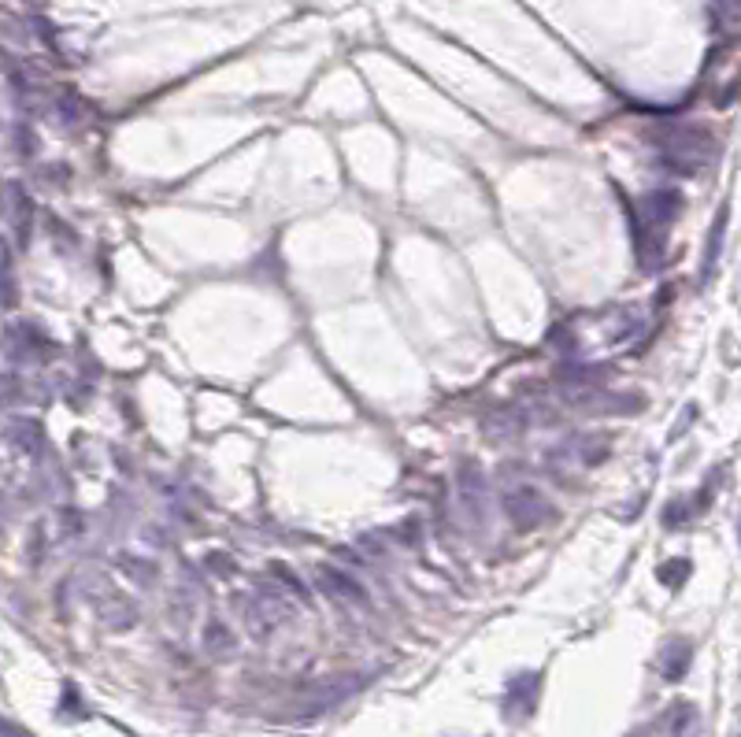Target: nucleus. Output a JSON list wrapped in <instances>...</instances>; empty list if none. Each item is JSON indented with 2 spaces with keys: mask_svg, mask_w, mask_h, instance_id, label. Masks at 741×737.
<instances>
[{
  "mask_svg": "<svg viewBox=\"0 0 741 737\" xmlns=\"http://www.w3.org/2000/svg\"><path fill=\"white\" fill-rule=\"evenodd\" d=\"M538 693H541V675H515L508 682V693H504V715L527 719L538 708Z\"/></svg>",
  "mask_w": 741,
  "mask_h": 737,
  "instance_id": "423d86ee",
  "label": "nucleus"
},
{
  "mask_svg": "<svg viewBox=\"0 0 741 737\" xmlns=\"http://www.w3.org/2000/svg\"><path fill=\"white\" fill-rule=\"evenodd\" d=\"M119 571L130 575L134 582H141V586H149L152 578H156V567L149 560H138V556H119Z\"/></svg>",
  "mask_w": 741,
  "mask_h": 737,
  "instance_id": "4468645a",
  "label": "nucleus"
},
{
  "mask_svg": "<svg viewBox=\"0 0 741 737\" xmlns=\"http://www.w3.org/2000/svg\"><path fill=\"white\" fill-rule=\"evenodd\" d=\"M56 119H60V126H75L78 119H82V104H78L75 93H63V97L56 100Z\"/></svg>",
  "mask_w": 741,
  "mask_h": 737,
  "instance_id": "2eb2a0df",
  "label": "nucleus"
},
{
  "mask_svg": "<svg viewBox=\"0 0 741 737\" xmlns=\"http://www.w3.org/2000/svg\"><path fill=\"white\" fill-rule=\"evenodd\" d=\"M204 571L215 578H230L234 575V560H230L227 552H208V556H204Z\"/></svg>",
  "mask_w": 741,
  "mask_h": 737,
  "instance_id": "f3484780",
  "label": "nucleus"
},
{
  "mask_svg": "<svg viewBox=\"0 0 741 737\" xmlns=\"http://www.w3.org/2000/svg\"><path fill=\"white\" fill-rule=\"evenodd\" d=\"M686 575H690V560H671V563H664L660 582H664V586H679Z\"/></svg>",
  "mask_w": 741,
  "mask_h": 737,
  "instance_id": "a211bd4d",
  "label": "nucleus"
},
{
  "mask_svg": "<svg viewBox=\"0 0 741 737\" xmlns=\"http://www.w3.org/2000/svg\"><path fill=\"white\" fill-rule=\"evenodd\" d=\"M693 726H697V708H693V704H675V708H671V734L690 737Z\"/></svg>",
  "mask_w": 741,
  "mask_h": 737,
  "instance_id": "ddd939ff",
  "label": "nucleus"
},
{
  "mask_svg": "<svg viewBox=\"0 0 741 737\" xmlns=\"http://www.w3.org/2000/svg\"><path fill=\"white\" fill-rule=\"evenodd\" d=\"M60 715H67V719H82V715H86V708H82V700H78V689H75V682H63V697H60Z\"/></svg>",
  "mask_w": 741,
  "mask_h": 737,
  "instance_id": "dca6fc26",
  "label": "nucleus"
},
{
  "mask_svg": "<svg viewBox=\"0 0 741 737\" xmlns=\"http://www.w3.org/2000/svg\"><path fill=\"white\" fill-rule=\"evenodd\" d=\"M12 219H15V230H19V238H30V197H26V189L19 186V182H12Z\"/></svg>",
  "mask_w": 741,
  "mask_h": 737,
  "instance_id": "f8f14e48",
  "label": "nucleus"
},
{
  "mask_svg": "<svg viewBox=\"0 0 741 737\" xmlns=\"http://www.w3.org/2000/svg\"><path fill=\"white\" fill-rule=\"evenodd\" d=\"M690 660H693L690 641L671 638L664 649H660V656H656V671H660V678H664V682H682V678H686V671H690Z\"/></svg>",
  "mask_w": 741,
  "mask_h": 737,
  "instance_id": "1a4fd4ad",
  "label": "nucleus"
},
{
  "mask_svg": "<svg viewBox=\"0 0 741 737\" xmlns=\"http://www.w3.org/2000/svg\"><path fill=\"white\" fill-rule=\"evenodd\" d=\"M504 515L515 530H538L549 519V500L534 486H512L504 489Z\"/></svg>",
  "mask_w": 741,
  "mask_h": 737,
  "instance_id": "7ed1b4c3",
  "label": "nucleus"
},
{
  "mask_svg": "<svg viewBox=\"0 0 741 737\" xmlns=\"http://www.w3.org/2000/svg\"><path fill=\"white\" fill-rule=\"evenodd\" d=\"M286 593L278 589H264V593H245L238 597V612H241V623H245V634L252 641H267L271 634H278V626L289 619V604Z\"/></svg>",
  "mask_w": 741,
  "mask_h": 737,
  "instance_id": "f03ea898",
  "label": "nucleus"
},
{
  "mask_svg": "<svg viewBox=\"0 0 741 737\" xmlns=\"http://www.w3.org/2000/svg\"><path fill=\"white\" fill-rule=\"evenodd\" d=\"M0 737H34V734L23 730V726L15 723V719H8V715H0Z\"/></svg>",
  "mask_w": 741,
  "mask_h": 737,
  "instance_id": "aec40b11",
  "label": "nucleus"
},
{
  "mask_svg": "<svg viewBox=\"0 0 741 737\" xmlns=\"http://www.w3.org/2000/svg\"><path fill=\"white\" fill-rule=\"evenodd\" d=\"M4 438L12 441L19 452H41L45 449V426L38 423V419H30V415H12L8 419V426H4Z\"/></svg>",
  "mask_w": 741,
  "mask_h": 737,
  "instance_id": "9d476101",
  "label": "nucleus"
},
{
  "mask_svg": "<svg viewBox=\"0 0 741 737\" xmlns=\"http://www.w3.org/2000/svg\"><path fill=\"white\" fill-rule=\"evenodd\" d=\"M4 352H8L15 363H34L49 352V341H45V334H41L38 326L15 323V326H8V334H4Z\"/></svg>",
  "mask_w": 741,
  "mask_h": 737,
  "instance_id": "39448f33",
  "label": "nucleus"
},
{
  "mask_svg": "<svg viewBox=\"0 0 741 737\" xmlns=\"http://www.w3.org/2000/svg\"><path fill=\"white\" fill-rule=\"evenodd\" d=\"M275 578H278V582H286V586L293 589V597H304V582L297 575H289L286 563H275Z\"/></svg>",
  "mask_w": 741,
  "mask_h": 737,
  "instance_id": "6ab92c4d",
  "label": "nucleus"
},
{
  "mask_svg": "<svg viewBox=\"0 0 741 737\" xmlns=\"http://www.w3.org/2000/svg\"><path fill=\"white\" fill-rule=\"evenodd\" d=\"M97 619H101L108 630H130V626L138 623V604L126 597V593L104 589L101 600H97Z\"/></svg>",
  "mask_w": 741,
  "mask_h": 737,
  "instance_id": "0eeeda50",
  "label": "nucleus"
},
{
  "mask_svg": "<svg viewBox=\"0 0 741 737\" xmlns=\"http://www.w3.org/2000/svg\"><path fill=\"white\" fill-rule=\"evenodd\" d=\"M456 489H460V500H464L467 519H471L475 526L490 523V489H486V475L478 471L475 463H464V467H460Z\"/></svg>",
  "mask_w": 741,
  "mask_h": 737,
  "instance_id": "20e7f679",
  "label": "nucleus"
},
{
  "mask_svg": "<svg viewBox=\"0 0 741 737\" xmlns=\"http://www.w3.org/2000/svg\"><path fill=\"white\" fill-rule=\"evenodd\" d=\"M319 586L327 589L330 597L341 600V604H349V608H367V593L360 582H352L345 571H338V567H319Z\"/></svg>",
  "mask_w": 741,
  "mask_h": 737,
  "instance_id": "6e6552de",
  "label": "nucleus"
},
{
  "mask_svg": "<svg viewBox=\"0 0 741 737\" xmlns=\"http://www.w3.org/2000/svg\"><path fill=\"white\" fill-rule=\"evenodd\" d=\"M234 645H238V638H234V630L227 623L212 619V623L204 626V652H212L215 660H227L230 652H234Z\"/></svg>",
  "mask_w": 741,
  "mask_h": 737,
  "instance_id": "9b49d317",
  "label": "nucleus"
},
{
  "mask_svg": "<svg viewBox=\"0 0 741 737\" xmlns=\"http://www.w3.org/2000/svg\"><path fill=\"white\" fill-rule=\"evenodd\" d=\"M660 149H664V160L679 171V175H693L701 171L704 163L716 156V138L704 130V126H675L660 138Z\"/></svg>",
  "mask_w": 741,
  "mask_h": 737,
  "instance_id": "f257e3e1",
  "label": "nucleus"
}]
</instances>
